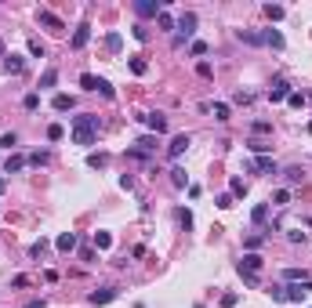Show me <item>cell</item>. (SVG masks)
Segmentation results:
<instances>
[{"label": "cell", "instance_id": "obj_14", "mask_svg": "<svg viewBox=\"0 0 312 308\" xmlns=\"http://www.w3.org/2000/svg\"><path fill=\"white\" fill-rule=\"evenodd\" d=\"M283 294H287V301H290V305H301V301H305V283H290V286H283Z\"/></svg>", "mask_w": 312, "mask_h": 308}, {"label": "cell", "instance_id": "obj_56", "mask_svg": "<svg viewBox=\"0 0 312 308\" xmlns=\"http://www.w3.org/2000/svg\"><path fill=\"white\" fill-rule=\"evenodd\" d=\"M4 54H7V51H4V40H0V58H4Z\"/></svg>", "mask_w": 312, "mask_h": 308}, {"label": "cell", "instance_id": "obj_51", "mask_svg": "<svg viewBox=\"0 0 312 308\" xmlns=\"http://www.w3.org/2000/svg\"><path fill=\"white\" fill-rule=\"evenodd\" d=\"M44 250H48V243H44V239H36V243H33V250H29V254H33V257H40V254H44Z\"/></svg>", "mask_w": 312, "mask_h": 308}, {"label": "cell", "instance_id": "obj_52", "mask_svg": "<svg viewBox=\"0 0 312 308\" xmlns=\"http://www.w3.org/2000/svg\"><path fill=\"white\" fill-rule=\"evenodd\" d=\"M269 294H272V301H287V294H283V286H272Z\"/></svg>", "mask_w": 312, "mask_h": 308}, {"label": "cell", "instance_id": "obj_17", "mask_svg": "<svg viewBox=\"0 0 312 308\" xmlns=\"http://www.w3.org/2000/svg\"><path fill=\"white\" fill-rule=\"evenodd\" d=\"M26 163H29V160H26V156H18V153H15V156H7V163H4V174H18Z\"/></svg>", "mask_w": 312, "mask_h": 308}, {"label": "cell", "instance_id": "obj_9", "mask_svg": "<svg viewBox=\"0 0 312 308\" xmlns=\"http://www.w3.org/2000/svg\"><path fill=\"white\" fill-rule=\"evenodd\" d=\"M22 69H26V58H22V54H4V73H7V77H18Z\"/></svg>", "mask_w": 312, "mask_h": 308}, {"label": "cell", "instance_id": "obj_16", "mask_svg": "<svg viewBox=\"0 0 312 308\" xmlns=\"http://www.w3.org/2000/svg\"><path fill=\"white\" fill-rule=\"evenodd\" d=\"M73 105H77L73 95H54V98H51V109H54V113H69Z\"/></svg>", "mask_w": 312, "mask_h": 308}, {"label": "cell", "instance_id": "obj_8", "mask_svg": "<svg viewBox=\"0 0 312 308\" xmlns=\"http://www.w3.org/2000/svg\"><path fill=\"white\" fill-rule=\"evenodd\" d=\"M116 297H120V290H116V286H102V290H95L87 301H91V305H109V301H116Z\"/></svg>", "mask_w": 312, "mask_h": 308}, {"label": "cell", "instance_id": "obj_39", "mask_svg": "<svg viewBox=\"0 0 312 308\" xmlns=\"http://www.w3.org/2000/svg\"><path fill=\"white\" fill-rule=\"evenodd\" d=\"M26 160H29L33 167H48V163H51V156H48V153H33V156H26Z\"/></svg>", "mask_w": 312, "mask_h": 308}, {"label": "cell", "instance_id": "obj_35", "mask_svg": "<svg viewBox=\"0 0 312 308\" xmlns=\"http://www.w3.org/2000/svg\"><path fill=\"white\" fill-rule=\"evenodd\" d=\"M247 149H251V153H254V156H265V153H269V149H272V145H269V142H261V138H254V142H251V145H247Z\"/></svg>", "mask_w": 312, "mask_h": 308}, {"label": "cell", "instance_id": "obj_26", "mask_svg": "<svg viewBox=\"0 0 312 308\" xmlns=\"http://www.w3.org/2000/svg\"><path fill=\"white\" fill-rule=\"evenodd\" d=\"M210 113H214L218 124H225V120H229V105H225V102H214V105H210Z\"/></svg>", "mask_w": 312, "mask_h": 308}, {"label": "cell", "instance_id": "obj_6", "mask_svg": "<svg viewBox=\"0 0 312 308\" xmlns=\"http://www.w3.org/2000/svg\"><path fill=\"white\" fill-rule=\"evenodd\" d=\"M87 40H91V26H87V22H80V26H77V33H73V40H69V48H73V51H80V48H87Z\"/></svg>", "mask_w": 312, "mask_h": 308}, {"label": "cell", "instance_id": "obj_4", "mask_svg": "<svg viewBox=\"0 0 312 308\" xmlns=\"http://www.w3.org/2000/svg\"><path fill=\"white\" fill-rule=\"evenodd\" d=\"M261 265H265L261 254H243V257H240V265H236V272H240V276H258V272H261Z\"/></svg>", "mask_w": 312, "mask_h": 308}, {"label": "cell", "instance_id": "obj_47", "mask_svg": "<svg viewBox=\"0 0 312 308\" xmlns=\"http://www.w3.org/2000/svg\"><path fill=\"white\" fill-rule=\"evenodd\" d=\"M131 33H134V40H142V44H145V40H149V29H145V26H134V29H131Z\"/></svg>", "mask_w": 312, "mask_h": 308}, {"label": "cell", "instance_id": "obj_45", "mask_svg": "<svg viewBox=\"0 0 312 308\" xmlns=\"http://www.w3.org/2000/svg\"><path fill=\"white\" fill-rule=\"evenodd\" d=\"M251 130H254V134H269V130H272V124H269V120H258V124H254Z\"/></svg>", "mask_w": 312, "mask_h": 308}, {"label": "cell", "instance_id": "obj_40", "mask_svg": "<svg viewBox=\"0 0 312 308\" xmlns=\"http://www.w3.org/2000/svg\"><path fill=\"white\" fill-rule=\"evenodd\" d=\"M87 163H91V167H105V163H109V156H105V153H91V156H87Z\"/></svg>", "mask_w": 312, "mask_h": 308}, {"label": "cell", "instance_id": "obj_42", "mask_svg": "<svg viewBox=\"0 0 312 308\" xmlns=\"http://www.w3.org/2000/svg\"><path fill=\"white\" fill-rule=\"evenodd\" d=\"M178 225H182V229H192V214H189L185 207L178 210Z\"/></svg>", "mask_w": 312, "mask_h": 308}, {"label": "cell", "instance_id": "obj_58", "mask_svg": "<svg viewBox=\"0 0 312 308\" xmlns=\"http://www.w3.org/2000/svg\"><path fill=\"white\" fill-rule=\"evenodd\" d=\"M309 134H312V120H309Z\"/></svg>", "mask_w": 312, "mask_h": 308}, {"label": "cell", "instance_id": "obj_10", "mask_svg": "<svg viewBox=\"0 0 312 308\" xmlns=\"http://www.w3.org/2000/svg\"><path fill=\"white\" fill-rule=\"evenodd\" d=\"M142 120H145V127H149L153 134H163V130H167V116H160V113H145Z\"/></svg>", "mask_w": 312, "mask_h": 308}, {"label": "cell", "instance_id": "obj_43", "mask_svg": "<svg viewBox=\"0 0 312 308\" xmlns=\"http://www.w3.org/2000/svg\"><path fill=\"white\" fill-rule=\"evenodd\" d=\"M156 26H160V29H174V18H171L167 11H163L160 18H156Z\"/></svg>", "mask_w": 312, "mask_h": 308}, {"label": "cell", "instance_id": "obj_44", "mask_svg": "<svg viewBox=\"0 0 312 308\" xmlns=\"http://www.w3.org/2000/svg\"><path fill=\"white\" fill-rule=\"evenodd\" d=\"M218 207H222V210H229V207H236V200H233L229 192H222V196H218Z\"/></svg>", "mask_w": 312, "mask_h": 308}, {"label": "cell", "instance_id": "obj_24", "mask_svg": "<svg viewBox=\"0 0 312 308\" xmlns=\"http://www.w3.org/2000/svg\"><path fill=\"white\" fill-rule=\"evenodd\" d=\"M120 48H124V36H120V33H109V36H105V51H113V54H116Z\"/></svg>", "mask_w": 312, "mask_h": 308}, {"label": "cell", "instance_id": "obj_30", "mask_svg": "<svg viewBox=\"0 0 312 308\" xmlns=\"http://www.w3.org/2000/svg\"><path fill=\"white\" fill-rule=\"evenodd\" d=\"M98 80H102V77H95V73H84V77H80V87H84V91H98Z\"/></svg>", "mask_w": 312, "mask_h": 308}, {"label": "cell", "instance_id": "obj_11", "mask_svg": "<svg viewBox=\"0 0 312 308\" xmlns=\"http://www.w3.org/2000/svg\"><path fill=\"white\" fill-rule=\"evenodd\" d=\"M287 98H290V83L287 80H276L269 87V102H287Z\"/></svg>", "mask_w": 312, "mask_h": 308}, {"label": "cell", "instance_id": "obj_18", "mask_svg": "<svg viewBox=\"0 0 312 308\" xmlns=\"http://www.w3.org/2000/svg\"><path fill=\"white\" fill-rule=\"evenodd\" d=\"M229 196H233V200H243V196H247V181L243 178H233V181H229Z\"/></svg>", "mask_w": 312, "mask_h": 308}, {"label": "cell", "instance_id": "obj_2", "mask_svg": "<svg viewBox=\"0 0 312 308\" xmlns=\"http://www.w3.org/2000/svg\"><path fill=\"white\" fill-rule=\"evenodd\" d=\"M36 22H40L44 29H51V33H66V22H62L54 11H48V7H40V11H36Z\"/></svg>", "mask_w": 312, "mask_h": 308}, {"label": "cell", "instance_id": "obj_13", "mask_svg": "<svg viewBox=\"0 0 312 308\" xmlns=\"http://www.w3.org/2000/svg\"><path fill=\"white\" fill-rule=\"evenodd\" d=\"M54 247H58L62 254H73V250H77V232H62V236L54 239Z\"/></svg>", "mask_w": 312, "mask_h": 308}, {"label": "cell", "instance_id": "obj_33", "mask_svg": "<svg viewBox=\"0 0 312 308\" xmlns=\"http://www.w3.org/2000/svg\"><path fill=\"white\" fill-rule=\"evenodd\" d=\"M265 15H269V22H280V18L287 15V11H283L280 4H265Z\"/></svg>", "mask_w": 312, "mask_h": 308}, {"label": "cell", "instance_id": "obj_57", "mask_svg": "<svg viewBox=\"0 0 312 308\" xmlns=\"http://www.w3.org/2000/svg\"><path fill=\"white\" fill-rule=\"evenodd\" d=\"M4 189H7V181H4V178H0V192H4Z\"/></svg>", "mask_w": 312, "mask_h": 308}, {"label": "cell", "instance_id": "obj_46", "mask_svg": "<svg viewBox=\"0 0 312 308\" xmlns=\"http://www.w3.org/2000/svg\"><path fill=\"white\" fill-rule=\"evenodd\" d=\"M145 69H149V65H145V58H131V73H138V77H142Z\"/></svg>", "mask_w": 312, "mask_h": 308}, {"label": "cell", "instance_id": "obj_5", "mask_svg": "<svg viewBox=\"0 0 312 308\" xmlns=\"http://www.w3.org/2000/svg\"><path fill=\"white\" fill-rule=\"evenodd\" d=\"M134 11L142 18H160L163 15V0H134Z\"/></svg>", "mask_w": 312, "mask_h": 308}, {"label": "cell", "instance_id": "obj_49", "mask_svg": "<svg viewBox=\"0 0 312 308\" xmlns=\"http://www.w3.org/2000/svg\"><path fill=\"white\" fill-rule=\"evenodd\" d=\"M287 239H290V243H301V239H305V232H301V229H287Z\"/></svg>", "mask_w": 312, "mask_h": 308}, {"label": "cell", "instance_id": "obj_50", "mask_svg": "<svg viewBox=\"0 0 312 308\" xmlns=\"http://www.w3.org/2000/svg\"><path fill=\"white\" fill-rule=\"evenodd\" d=\"M287 102H290V105H294V109H301V105H305V95H298V91H290V98H287Z\"/></svg>", "mask_w": 312, "mask_h": 308}, {"label": "cell", "instance_id": "obj_23", "mask_svg": "<svg viewBox=\"0 0 312 308\" xmlns=\"http://www.w3.org/2000/svg\"><path fill=\"white\" fill-rule=\"evenodd\" d=\"M29 54H33V58H44V54H48V48H44L40 36H29Z\"/></svg>", "mask_w": 312, "mask_h": 308}, {"label": "cell", "instance_id": "obj_32", "mask_svg": "<svg viewBox=\"0 0 312 308\" xmlns=\"http://www.w3.org/2000/svg\"><path fill=\"white\" fill-rule=\"evenodd\" d=\"M15 145H18V134H15V130H7V134H0V149H7V153H11Z\"/></svg>", "mask_w": 312, "mask_h": 308}, {"label": "cell", "instance_id": "obj_12", "mask_svg": "<svg viewBox=\"0 0 312 308\" xmlns=\"http://www.w3.org/2000/svg\"><path fill=\"white\" fill-rule=\"evenodd\" d=\"M251 171H261V174H280L276 160H269V156H258V160H251Z\"/></svg>", "mask_w": 312, "mask_h": 308}, {"label": "cell", "instance_id": "obj_19", "mask_svg": "<svg viewBox=\"0 0 312 308\" xmlns=\"http://www.w3.org/2000/svg\"><path fill=\"white\" fill-rule=\"evenodd\" d=\"M171 185H174V189H185V185H189V174L182 171V167H171Z\"/></svg>", "mask_w": 312, "mask_h": 308}, {"label": "cell", "instance_id": "obj_28", "mask_svg": "<svg viewBox=\"0 0 312 308\" xmlns=\"http://www.w3.org/2000/svg\"><path fill=\"white\" fill-rule=\"evenodd\" d=\"M236 36H240L243 44H254V48L261 44V33H251V29H236Z\"/></svg>", "mask_w": 312, "mask_h": 308}, {"label": "cell", "instance_id": "obj_34", "mask_svg": "<svg viewBox=\"0 0 312 308\" xmlns=\"http://www.w3.org/2000/svg\"><path fill=\"white\" fill-rule=\"evenodd\" d=\"M62 138H66V127H62V124H51L48 127V142H62Z\"/></svg>", "mask_w": 312, "mask_h": 308}, {"label": "cell", "instance_id": "obj_1", "mask_svg": "<svg viewBox=\"0 0 312 308\" xmlns=\"http://www.w3.org/2000/svg\"><path fill=\"white\" fill-rule=\"evenodd\" d=\"M98 127H102V120H98L95 113H80V116H73V130H69V138L77 145H84L91 149L98 142Z\"/></svg>", "mask_w": 312, "mask_h": 308}, {"label": "cell", "instance_id": "obj_36", "mask_svg": "<svg viewBox=\"0 0 312 308\" xmlns=\"http://www.w3.org/2000/svg\"><path fill=\"white\" fill-rule=\"evenodd\" d=\"M22 109H29V113H33V109H40V95H36V91H29V95L22 98Z\"/></svg>", "mask_w": 312, "mask_h": 308}, {"label": "cell", "instance_id": "obj_29", "mask_svg": "<svg viewBox=\"0 0 312 308\" xmlns=\"http://www.w3.org/2000/svg\"><path fill=\"white\" fill-rule=\"evenodd\" d=\"M58 83V69H44V77H40V91L44 87H54Z\"/></svg>", "mask_w": 312, "mask_h": 308}, {"label": "cell", "instance_id": "obj_53", "mask_svg": "<svg viewBox=\"0 0 312 308\" xmlns=\"http://www.w3.org/2000/svg\"><path fill=\"white\" fill-rule=\"evenodd\" d=\"M192 54H207V44L204 40H192Z\"/></svg>", "mask_w": 312, "mask_h": 308}, {"label": "cell", "instance_id": "obj_7", "mask_svg": "<svg viewBox=\"0 0 312 308\" xmlns=\"http://www.w3.org/2000/svg\"><path fill=\"white\" fill-rule=\"evenodd\" d=\"M189 145H192V138H189V134H174V138H171V145H167V153H171V160H178V156H182V153H185V149H189Z\"/></svg>", "mask_w": 312, "mask_h": 308}, {"label": "cell", "instance_id": "obj_41", "mask_svg": "<svg viewBox=\"0 0 312 308\" xmlns=\"http://www.w3.org/2000/svg\"><path fill=\"white\" fill-rule=\"evenodd\" d=\"M196 77H204V80H210V77H214V69H210V62H200V65H196Z\"/></svg>", "mask_w": 312, "mask_h": 308}, {"label": "cell", "instance_id": "obj_15", "mask_svg": "<svg viewBox=\"0 0 312 308\" xmlns=\"http://www.w3.org/2000/svg\"><path fill=\"white\" fill-rule=\"evenodd\" d=\"M261 44H269V48L283 51V44H287V40H283V33H280V29H265V33H261Z\"/></svg>", "mask_w": 312, "mask_h": 308}, {"label": "cell", "instance_id": "obj_20", "mask_svg": "<svg viewBox=\"0 0 312 308\" xmlns=\"http://www.w3.org/2000/svg\"><path fill=\"white\" fill-rule=\"evenodd\" d=\"M283 279H287V283H305L309 272L305 268H283Z\"/></svg>", "mask_w": 312, "mask_h": 308}, {"label": "cell", "instance_id": "obj_38", "mask_svg": "<svg viewBox=\"0 0 312 308\" xmlns=\"http://www.w3.org/2000/svg\"><path fill=\"white\" fill-rule=\"evenodd\" d=\"M98 95L113 102V98H116V91H113V83H109V80H98Z\"/></svg>", "mask_w": 312, "mask_h": 308}, {"label": "cell", "instance_id": "obj_37", "mask_svg": "<svg viewBox=\"0 0 312 308\" xmlns=\"http://www.w3.org/2000/svg\"><path fill=\"white\" fill-rule=\"evenodd\" d=\"M134 145H138V149H142V153H145V156H149V153H153V149H156V138H153V134H145V138H138V142H134Z\"/></svg>", "mask_w": 312, "mask_h": 308}, {"label": "cell", "instance_id": "obj_22", "mask_svg": "<svg viewBox=\"0 0 312 308\" xmlns=\"http://www.w3.org/2000/svg\"><path fill=\"white\" fill-rule=\"evenodd\" d=\"M261 239H265V236H261V232H251V236H247V239H243V250H247V254H254V250H258V247H261Z\"/></svg>", "mask_w": 312, "mask_h": 308}, {"label": "cell", "instance_id": "obj_25", "mask_svg": "<svg viewBox=\"0 0 312 308\" xmlns=\"http://www.w3.org/2000/svg\"><path fill=\"white\" fill-rule=\"evenodd\" d=\"M283 178H287L290 185H298V181H305V171H301V167H287V171H283Z\"/></svg>", "mask_w": 312, "mask_h": 308}, {"label": "cell", "instance_id": "obj_21", "mask_svg": "<svg viewBox=\"0 0 312 308\" xmlns=\"http://www.w3.org/2000/svg\"><path fill=\"white\" fill-rule=\"evenodd\" d=\"M251 221L254 225H265V221H269V203H258V207L251 210Z\"/></svg>", "mask_w": 312, "mask_h": 308}, {"label": "cell", "instance_id": "obj_3", "mask_svg": "<svg viewBox=\"0 0 312 308\" xmlns=\"http://www.w3.org/2000/svg\"><path fill=\"white\" fill-rule=\"evenodd\" d=\"M192 33H196V15H192V11H185V15L178 18V36H174V44H185Z\"/></svg>", "mask_w": 312, "mask_h": 308}, {"label": "cell", "instance_id": "obj_27", "mask_svg": "<svg viewBox=\"0 0 312 308\" xmlns=\"http://www.w3.org/2000/svg\"><path fill=\"white\" fill-rule=\"evenodd\" d=\"M269 203H272V207H290V189H280Z\"/></svg>", "mask_w": 312, "mask_h": 308}, {"label": "cell", "instance_id": "obj_48", "mask_svg": "<svg viewBox=\"0 0 312 308\" xmlns=\"http://www.w3.org/2000/svg\"><path fill=\"white\" fill-rule=\"evenodd\" d=\"M236 102H240V105H251L254 95H251V91H236Z\"/></svg>", "mask_w": 312, "mask_h": 308}, {"label": "cell", "instance_id": "obj_54", "mask_svg": "<svg viewBox=\"0 0 312 308\" xmlns=\"http://www.w3.org/2000/svg\"><path fill=\"white\" fill-rule=\"evenodd\" d=\"M236 301H240V297H236V294H225V297H222V308H233Z\"/></svg>", "mask_w": 312, "mask_h": 308}, {"label": "cell", "instance_id": "obj_55", "mask_svg": "<svg viewBox=\"0 0 312 308\" xmlns=\"http://www.w3.org/2000/svg\"><path fill=\"white\" fill-rule=\"evenodd\" d=\"M26 308H48V301H44V297H40V301H29Z\"/></svg>", "mask_w": 312, "mask_h": 308}, {"label": "cell", "instance_id": "obj_31", "mask_svg": "<svg viewBox=\"0 0 312 308\" xmlns=\"http://www.w3.org/2000/svg\"><path fill=\"white\" fill-rule=\"evenodd\" d=\"M113 247V236L109 232H95V250H109Z\"/></svg>", "mask_w": 312, "mask_h": 308}]
</instances>
